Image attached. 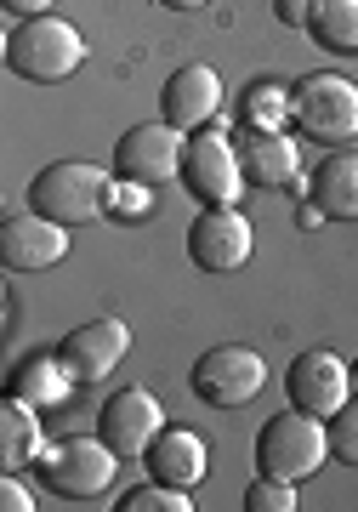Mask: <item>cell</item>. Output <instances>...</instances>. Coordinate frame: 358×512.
I'll list each match as a JSON object with an SVG mask.
<instances>
[{
	"mask_svg": "<svg viewBox=\"0 0 358 512\" xmlns=\"http://www.w3.org/2000/svg\"><path fill=\"white\" fill-rule=\"evenodd\" d=\"M86 63V40L69 18H23L12 35H6V69L29 80V86H63L74 69Z\"/></svg>",
	"mask_w": 358,
	"mask_h": 512,
	"instance_id": "6da1fadb",
	"label": "cell"
},
{
	"mask_svg": "<svg viewBox=\"0 0 358 512\" xmlns=\"http://www.w3.org/2000/svg\"><path fill=\"white\" fill-rule=\"evenodd\" d=\"M290 120L302 126L307 143L353 148L358 143V86L347 74H302L290 86Z\"/></svg>",
	"mask_w": 358,
	"mask_h": 512,
	"instance_id": "7a4b0ae2",
	"label": "cell"
},
{
	"mask_svg": "<svg viewBox=\"0 0 358 512\" xmlns=\"http://www.w3.org/2000/svg\"><path fill=\"white\" fill-rule=\"evenodd\" d=\"M108 183L114 177L91 160H52L40 165L35 183H29V211L63 222V228H80V222L108 211Z\"/></svg>",
	"mask_w": 358,
	"mask_h": 512,
	"instance_id": "3957f363",
	"label": "cell"
},
{
	"mask_svg": "<svg viewBox=\"0 0 358 512\" xmlns=\"http://www.w3.org/2000/svg\"><path fill=\"white\" fill-rule=\"evenodd\" d=\"M324 461H330V427L319 416H307V410L290 404V410L262 421V433H256V473L302 484V478L319 473Z\"/></svg>",
	"mask_w": 358,
	"mask_h": 512,
	"instance_id": "277c9868",
	"label": "cell"
},
{
	"mask_svg": "<svg viewBox=\"0 0 358 512\" xmlns=\"http://www.w3.org/2000/svg\"><path fill=\"white\" fill-rule=\"evenodd\" d=\"M188 387H194V399L211 404V410H245V404L262 399L268 365H262V353L245 348V342H222V348H211V353L194 359Z\"/></svg>",
	"mask_w": 358,
	"mask_h": 512,
	"instance_id": "5b68a950",
	"label": "cell"
},
{
	"mask_svg": "<svg viewBox=\"0 0 358 512\" xmlns=\"http://www.w3.org/2000/svg\"><path fill=\"white\" fill-rule=\"evenodd\" d=\"M40 484L63 501H97V495L114 490V473H120V456L108 450L97 433L91 439H57L40 450Z\"/></svg>",
	"mask_w": 358,
	"mask_h": 512,
	"instance_id": "8992f818",
	"label": "cell"
},
{
	"mask_svg": "<svg viewBox=\"0 0 358 512\" xmlns=\"http://www.w3.org/2000/svg\"><path fill=\"white\" fill-rule=\"evenodd\" d=\"M177 183L188 188L199 205H239V194L251 188L245 183V165H239V143H228L222 126H205V131L188 137Z\"/></svg>",
	"mask_w": 358,
	"mask_h": 512,
	"instance_id": "52a82bcc",
	"label": "cell"
},
{
	"mask_svg": "<svg viewBox=\"0 0 358 512\" xmlns=\"http://www.w3.org/2000/svg\"><path fill=\"white\" fill-rule=\"evenodd\" d=\"M256 251V234L239 205H199L188 222V262L199 274H239Z\"/></svg>",
	"mask_w": 358,
	"mask_h": 512,
	"instance_id": "ba28073f",
	"label": "cell"
},
{
	"mask_svg": "<svg viewBox=\"0 0 358 512\" xmlns=\"http://www.w3.org/2000/svg\"><path fill=\"white\" fill-rule=\"evenodd\" d=\"M182 148H188V131L165 126V120H143V126H131L114 143V177L143 183V188H165L182 171Z\"/></svg>",
	"mask_w": 358,
	"mask_h": 512,
	"instance_id": "9c48e42d",
	"label": "cell"
},
{
	"mask_svg": "<svg viewBox=\"0 0 358 512\" xmlns=\"http://www.w3.org/2000/svg\"><path fill=\"white\" fill-rule=\"evenodd\" d=\"M160 427H165V410L148 387H120V393H108L103 410H97V439H103L120 461H143L148 444L160 439Z\"/></svg>",
	"mask_w": 358,
	"mask_h": 512,
	"instance_id": "30bf717a",
	"label": "cell"
},
{
	"mask_svg": "<svg viewBox=\"0 0 358 512\" xmlns=\"http://www.w3.org/2000/svg\"><path fill=\"white\" fill-rule=\"evenodd\" d=\"M285 399L296 404V410H307V416L330 421L341 404L353 399V365L330 348H307L302 359L285 370Z\"/></svg>",
	"mask_w": 358,
	"mask_h": 512,
	"instance_id": "8fae6325",
	"label": "cell"
},
{
	"mask_svg": "<svg viewBox=\"0 0 358 512\" xmlns=\"http://www.w3.org/2000/svg\"><path fill=\"white\" fill-rule=\"evenodd\" d=\"M131 353V325L126 319H86V325H74L63 342H57V359L74 370V382L91 387L114 376V365H126Z\"/></svg>",
	"mask_w": 358,
	"mask_h": 512,
	"instance_id": "7c38bea8",
	"label": "cell"
},
{
	"mask_svg": "<svg viewBox=\"0 0 358 512\" xmlns=\"http://www.w3.org/2000/svg\"><path fill=\"white\" fill-rule=\"evenodd\" d=\"M216 114H222V74L211 69V63H182V69H171V80H165L160 92V120L177 131H205L216 126Z\"/></svg>",
	"mask_w": 358,
	"mask_h": 512,
	"instance_id": "4fadbf2b",
	"label": "cell"
},
{
	"mask_svg": "<svg viewBox=\"0 0 358 512\" xmlns=\"http://www.w3.org/2000/svg\"><path fill=\"white\" fill-rule=\"evenodd\" d=\"M69 256V228L40 211H23V217H6L0 222V262L12 274H46Z\"/></svg>",
	"mask_w": 358,
	"mask_h": 512,
	"instance_id": "5bb4252c",
	"label": "cell"
},
{
	"mask_svg": "<svg viewBox=\"0 0 358 512\" xmlns=\"http://www.w3.org/2000/svg\"><path fill=\"white\" fill-rule=\"evenodd\" d=\"M239 165L251 188H296L302 183V148L285 131H245L239 137Z\"/></svg>",
	"mask_w": 358,
	"mask_h": 512,
	"instance_id": "9a60e30c",
	"label": "cell"
},
{
	"mask_svg": "<svg viewBox=\"0 0 358 512\" xmlns=\"http://www.w3.org/2000/svg\"><path fill=\"white\" fill-rule=\"evenodd\" d=\"M307 200L324 211V222H358V148H330L307 171Z\"/></svg>",
	"mask_w": 358,
	"mask_h": 512,
	"instance_id": "2e32d148",
	"label": "cell"
},
{
	"mask_svg": "<svg viewBox=\"0 0 358 512\" xmlns=\"http://www.w3.org/2000/svg\"><path fill=\"white\" fill-rule=\"evenodd\" d=\"M205 456H211V450H205V439H199L194 427H171V421H165V427H160V439L148 444L143 467H148V478H160V484L194 490L199 478H205V467H211Z\"/></svg>",
	"mask_w": 358,
	"mask_h": 512,
	"instance_id": "e0dca14e",
	"label": "cell"
},
{
	"mask_svg": "<svg viewBox=\"0 0 358 512\" xmlns=\"http://www.w3.org/2000/svg\"><path fill=\"white\" fill-rule=\"evenodd\" d=\"M74 370L57 359V353H23L18 365L6 370V393L23 404H35V410H57V404L74 393Z\"/></svg>",
	"mask_w": 358,
	"mask_h": 512,
	"instance_id": "ac0fdd59",
	"label": "cell"
},
{
	"mask_svg": "<svg viewBox=\"0 0 358 512\" xmlns=\"http://www.w3.org/2000/svg\"><path fill=\"white\" fill-rule=\"evenodd\" d=\"M40 450H46V433H40V410L23 399H0V467L18 473V467H35Z\"/></svg>",
	"mask_w": 358,
	"mask_h": 512,
	"instance_id": "d6986e66",
	"label": "cell"
},
{
	"mask_svg": "<svg viewBox=\"0 0 358 512\" xmlns=\"http://www.w3.org/2000/svg\"><path fill=\"white\" fill-rule=\"evenodd\" d=\"M307 35L330 57H358V0H319Z\"/></svg>",
	"mask_w": 358,
	"mask_h": 512,
	"instance_id": "ffe728a7",
	"label": "cell"
},
{
	"mask_svg": "<svg viewBox=\"0 0 358 512\" xmlns=\"http://www.w3.org/2000/svg\"><path fill=\"white\" fill-rule=\"evenodd\" d=\"M239 120H245V131H285L290 126V92L273 86V80H251L245 97H239Z\"/></svg>",
	"mask_w": 358,
	"mask_h": 512,
	"instance_id": "44dd1931",
	"label": "cell"
},
{
	"mask_svg": "<svg viewBox=\"0 0 358 512\" xmlns=\"http://www.w3.org/2000/svg\"><path fill=\"white\" fill-rule=\"evenodd\" d=\"M114 512H194V501H188V490H177V484L148 478V484H137V490L120 495Z\"/></svg>",
	"mask_w": 358,
	"mask_h": 512,
	"instance_id": "7402d4cb",
	"label": "cell"
},
{
	"mask_svg": "<svg viewBox=\"0 0 358 512\" xmlns=\"http://www.w3.org/2000/svg\"><path fill=\"white\" fill-rule=\"evenodd\" d=\"M296 484L290 478H273V473H256L251 490H245V512H296Z\"/></svg>",
	"mask_w": 358,
	"mask_h": 512,
	"instance_id": "603a6c76",
	"label": "cell"
},
{
	"mask_svg": "<svg viewBox=\"0 0 358 512\" xmlns=\"http://www.w3.org/2000/svg\"><path fill=\"white\" fill-rule=\"evenodd\" d=\"M324 427H330V461H341V467H358V393L341 404V410L324 421Z\"/></svg>",
	"mask_w": 358,
	"mask_h": 512,
	"instance_id": "cb8c5ba5",
	"label": "cell"
},
{
	"mask_svg": "<svg viewBox=\"0 0 358 512\" xmlns=\"http://www.w3.org/2000/svg\"><path fill=\"white\" fill-rule=\"evenodd\" d=\"M148 194H154V188L114 177V183H108V211H114V217H143V211H148Z\"/></svg>",
	"mask_w": 358,
	"mask_h": 512,
	"instance_id": "d4e9b609",
	"label": "cell"
},
{
	"mask_svg": "<svg viewBox=\"0 0 358 512\" xmlns=\"http://www.w3.org/2000/svg\"><path fill=\"white\" fill-rule=\"evenodd\" d=\"M313 6H319V0H273V18L285 23V29H302V35H307V23H313Z\"/></svg>",
	"mask_w": 358,
	"mask_h": 512,
	"instance_id": "484cf974",
	"label": "cell"
},
{
	"mask_svg": "<svg viewBox=\"0 0 358 512\" xmlns=\"http://www.w3.org/2000/svg\"><path fill=\"white\" fill-rule=\"evenodd\" d=\"M0 507H6V512H29V507H35V495H29V490L18 484V473L0 478Z\"/></svg>",
	"mask_w": 358,
	"mask_h": 512,
	"instance_id": "4316f807",
	"label": "cell"
},
{
	"mask_svg": "<svg viewBox=\"0 0 358 512\" xmlns=\"http://www.w3.org/2000/svg\"><path fill=\"white\" fill-rule=\"evenodd\" d=\"M0 6H6L12 18H46V12H52L57 0H0Z\"/></svg>",
	"mask_w": 358,
	"mask_h": 512,
	"instance_id": "83f0119b",
	"label": "cell"
},
{
	"mask_svg": "<svg viewBox=\"0 0 358 512\" xmlns=\"http://www.w3.org/2000/svg\"><path fill=\"white\" fill-rule=\"evenodd\" d=\"M296 228H324V211L313 200H302V211H296Z\"/></svg>",
	"mask_w": 358,
	"mask_h": 512,
	"instance_id": "f1b7e54d",
	"label": "cell"
},
{
	"mask_svg": "<svg viewBox=\"0 0 358 512\" xmlns=\"http://www.w3.org/2000/svg\"><path fill=\"white\" fill-rule=\"evenodd\" d=\"M160 6H171V12H199L205 0H160Z\"/></svg>",
	"mask_w": 358,
	"mask_h": 512,
	"instance_id": "f546056e",
	"label": "cell"
},
{
	"mask_svg": "<svg viewBox=\"0 0 358 512\" xmlns=\"http://www.w3.org/2000/svg\"><path fill=\"white\" fill-rule=\"evenodd\" d=\"M353 393H358V359H353Z\"/></svg>",
	"mask_w": 358,
	"mask_h": 512,
	"instance_id": "4dcf8cb0",
	"label": "cell"
}]
</instances>
